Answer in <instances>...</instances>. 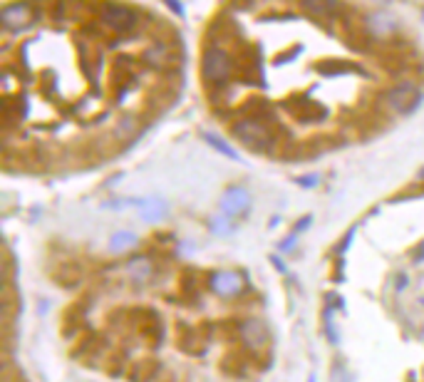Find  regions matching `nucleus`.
Here are the masks:
<instances>
[{"instance_id":"f257e3e1","label":"nucleus","mask_w":424,"mask_h":382,"mask_svg":"<svg viewBox=\"0 0 424 382\" xmlns=\"http://www.w3.org/2000/svg\"><path fill=\"white\" fill-rule=\"evenodd\" d=\"M233 137H236L243 147L256 154L258 152L266 154L276 149V134L271 132V127H268L263 119H256V117L238 119V122L233 124Z\"/></svg>"},{"instance_id":"f03ea898","label":"nucleus","mask_w":424,"mask_h":382,"mask_svg":"<svg viewBox=\"0 0 424 382\" xmlns=\"http://www.w3.org/2000/svg\"><path fill=\"white\" fill-rule=\"evenodd\" d=\"M201 77L206 85L221 87L228 85V80L233 77V57L228 55V50L218 45H208L201 55Z\"/></svg>"},{"instance_id":"7ed1b4c3","label":"nucleus","mask_w":424,"mask_h":382,"mask_svg":"<svg viewBox=\"0 0 424 382\" xmlns=\"http://www.w3.org/2000/svg\"><path fill=\"white\" fill-rule=\"evenodd\" d=\"M97 18H100V23L107 30L117 32V35H119V32H134L136 23H139V13H136L134 8L122 6V3H112V0L102 3Z\"/></svg>"},{"instance_id":"20e7f679","label":"nucleus","mask_w":424,"mask_h":382,"mask_svg":"<svg viewBox=\"0 0 424 382\" xmlns=\"http://www.w3.org/2000/svg\"><path fill=\"white\" fill-rule=\"evenodd\" d=\"M419 102H422V92H419V87L409 80L397 82L392 90L384 92V105H387L389 112L409 114Z\"/></svg>"},{"instance_id":"39448f33","label":"nucleus","mask_w":424,"mask_h":382,"mask_svg":"<svg viewBox=\"0 0 424 382\" xmlns=\"http://www.w3.org/2000/svg\"><path fill=\"white\" fill-rule=\"evenodd\" d=\"M33 20H35V8H33V3H28V0L8 3V6L3 8V13H0V23L11 32L25 30L28 25H33Z\"/></svg>"},{"instance_id":"423d86ee","label":"nucleus","mask_w":424,"mask_h":382,"mask_svg":"<svg viewBox=\"0 0 424 382\" xmlns=\"http://www.w3.org/2000/svg\"><path fill=\"white\" fill-rule=\"evenodd\" d=\"M243 285H246V278L236 270H216L211 275V288L223 298H233L243 291Z\"/></svg>"},{"instance_id":"0eeeda50","label":"nucleus","mask_w":424,"mask_h":382,"mask_svg":"<svg viewBox=\"0 0 424 382\" xmlns=\"http://www.w3.org/2000/svg\"><path fill=\"white\" fill-rule=\"evenodd\" d=\"M248 209H251V196H248L246 189L233 186L221 196V214L228 219H236L238 214H246Z\"/></svg>"},{"instance_id":"6e6552de","label":"nucleus","mask_w":424,"mask_h":382,"mask_svg":"<svg viewBox=\"0 0 424 382\" xmlns=\"http://www.w3.org/2000/svg\"><path fill=\"white\" fill-rule=\"evenodd\" d=\"M238 338H241V342L246 347L258 350V347H263L268 342V330L263 323L256 321V318H248V321H243L241 328H238Z\"/></svg>"},{"instance_id":"1a4fd4ad","label":"nucleus","mask_w":424,"mask_h":382,"mask_svg":"<svg viewBox=\"0 0 424 382\" xmlns=\"http://www.w3.org/2000/svg\"><path fill=\"white\" fill-rule=\"evenodd\" d=\"M298 6L303 13H308L310 18H318V20H330L335 18L340 8V0H298Z\"/></svg>"},{"instance_id":"9d476101","label":"nucleus","mask_w":424,"mask_h":382,"mask_svg":"<svg viewBox=\"0 0 424 382\" xmlns=\"http://www.w3.org/2000/svg\"><path fill=\"white\" fill-rule=\"evenodd\" d=\"M126 273H129L131 283L136 285H144L152 280L154 275V263L147 258V256H134V258L126 263Z\"/></svg>"},{"instance_id":"9b49d317","label":"nucleus","mask_w":424,"mask_h":382,"mask_svg":"<svg viewBox=\"0 0 424 382\" xmlns=\"http://www.w3.org/2000/svg\"><path fill=\"white\" fill-rule=\"evenodd\" d=\"M141 62L147 67H152V70H164L172 62V52H169V47L164 42H154L152 47H147V50L141 52Z\"/></svg>"},{"instance_id":"f8f14e48","label":"nucleus","mask_w":424,"mask_h":382,"mask_svg":"<svg viewBox=\"0 0 424 382\" xmlns=\"http://www.w3.org/2000/svg\"><path fill=\"white\" fill-rule=\"evenodd\" d=\"M136 244H139V236H136L134 231H117V234L110 239V251H114V253H119V251H129V249H134Z\"/></svg>"},{"instance_id":"ddd939ff","label":"nucleus","mask_w":424,"mask_h":382,"mask_svg":"<svg viewBox=\"0 0 424 382\" xmlns=\"http://www.w3.org/2000/svg\"><path fill=\"white\" fill-rule=\"evenodd\" d=\"M139 214L144 221H159L167 216V204L159 199H144V206L139 209Z\"/></svg>"},{"instance_id":"4468645a","label":"nucleus","mask_w":424,"mask_h":382,"mask_svg":"<svg viewBox=\"0 0 424 382\" xmlns=\"http://www.w3.org/2000/svg\"><path fill=\"white\" fill-rule=\"evenodd\" d=\"M204 142H206V144H211V147L216 149L218 154H223V157H228V159H238V152H236V149H233L231 144L226 142V139L216 137V134H211V132H204Z\"/></svg>"},{"instance_id":"2eb2a0df","label":"nucleus","mask_w":424,"mask_h":382,"mask_svg":"<svg viewBox=\"0 0 424 382\" xmlns=\"http://www.w3.org/2000/svg\"><path fill=\"white\" fill-rule=\"evenodd\" d=\"M134 132H136V119L124 114V117L117 122V137H119V134H134Z\"/></svg>"},{"instance_id":"dca6fc26","label":"nucleus","mask_w":424,"mask_h":382,"mask_svg":"<svg viewBox=\"0 0 424 382\" xmlns=\"http://www.w3.org/2000/svg\"><path fill=\"white\" fill-rule=\"evenodd\" d=\"M213 234H221V236H228L231 234V219L228 216H218V219H213Z\"/></svg>"},{"instance_id":"f3484780","label":"nucleus","mask_w":424,"mask_h":382,"mask_svg":"<svg viewBox=\"0 0 424 382\" xmlns=\"http://www.w3.org/2000/svg\"><path fill=\"white\" fill-rule=\"evenodd\" d=\"M164 3H167V6L172 8L174 13H177V16H182V13H184V6H182V0H164Z\"/></svg>"},{"instance_id":"a211bd4d","label":"nucleus","mask_w":424,"mask_h":382,"mask_svg":"<svg viewBox=\"0 0 424 382\" xmlns=\"http://www.w3.org/2000/svg\"><path fill=\"white\" fill-rule=\"evenodd\" d=\"M333 382H350L343 367H335V370H333Z\"/></svg>"},{"instance_id":"6ab92c4d","label":"nucleus","mask_w":424,"mask_h":382,"mask_svg":"<svg viewBox=\"0 0 424 382\" xmlns=\"http://www.w3.org/2000/svg\"><path fill=\"white\" fill-rule=\"evenodd\" d=\"M407 275H404V273H399L397 275V280H394V288H397V291H402V288H404V285H407Z\"/></svg>"},{"instance_id":"aec40b11","label":"nucleus","mask_w":424,"mask_h":382,"mask_svg":"<svg viewBox=\"0 0 424 382\" xmlns=\"http://www.w3.org/2000/svg\"><path fill=\"white\" fill-rule=\"evenodd\" d=\"M419 179H424V172H422V174H419Z\"/></svg>"},{"instance_id":"412c9836","label":"nucleus","mask_w":424,"mask_h":382,"mask_svg":"<svg viewBox=\"0 0 424 382\" xmlns=\"http://www.w3.org/2000/svg\"><path fill=\"white\" fill-rule=\"evenodd\" d=\"M422 303H424V298H422Z\"/></svg>"},{"instance_id":"4be33fe9","label":"nucleus","mask_w":424,"mask_h":382,"mask_svg":"<svg viewBox=\"0 0 424 382\" xmlns=\"http://www.w3.org/2000/svg\"><path fill=\"white\" fill-rule=\"evenodd\" d=\"M422 18H424V13H422Z\"/></svg>"}]
</instances>
